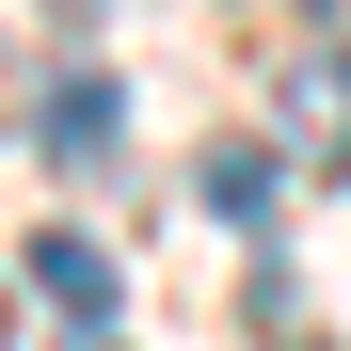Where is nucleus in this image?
<instances>
[{"label": "nucleus", "mask_w": 351, "mask_h": 351, "mask_svg": "<svg viewBox=\"0 0 351 351\" xmlns=\"http://www.w3.org/2000/svg\"><path fill=\"white\" fill-rule=\"evenodd\" d=\"M271 128H287V160H304V176H351V48H287Z\"/></svg>", "instance_id": "f257e3e1"}, {"label": "nucleus", "mask_w": 351, "mask_h": 351, "mask_svg": "<svg viewBox=\"0 0 351 351\" xmlns=\"http://www.w3.org/2000/svg\"><path fill=\"white\" fill-rule=\"evenodd\" d=\"M112 128H128V96H112L96 64H64V80H48V160H112Z\"/></svg>", "instance_id": "f03ea898"}, {"label": "nucleus", "mask_w": 351, "mask_h": 351, "mask_svg": "<svg viewBox=\"0 0 351 351\" xmlns=\"http://www.w3.org/2000/svg\"><path fill=\"white\" fill-rule=\"evenodd\" d=\"M32 287H48L64 319H96V304H112V256L80 240V223H48V240H32Z\"/></svg>", "instance_id": "7ed1b4c3"}, {"label": "nucleus", "mask_w": 351, "mask_h": 351, "mask_svg": "<svg viewBox=\"0 0 351 351\" xmlns=\"http://www.w3.org/2000/svg\"><path fill=\"white\" fill-rule=\"evenodd\" d=\"M208 208H223V223H271V160L223 144V160H208Z\"/></svg>", "instance_id": "20e7f679"}, {"label": "nucleus", "mask_w": 351, "mask_h": 351, "mask_svg": "<svg viewBox=\"0 0 351 351\" xmlns=\"http://www.w3.org/2000/svg\"><path fill=\"white\" fill-rule=\"evenodd\" d=\"M48 16H112V0H48Z\"/></svg>", "instance_id": "39448f33"}, {"label": "nucleus", "mask_w": 351, "mask_h": 351, "mask_svg": "<svg viewBox=\"0 0 351 351\" xmlns=\"http://www.w3.org/2000/svg\"><path fill=\"white\" fill-rule=\"evenodd\" d=\"M64 351H128V335H64Z\"/></svg>", "instance_id": "423d86ee"}]
</instances>
